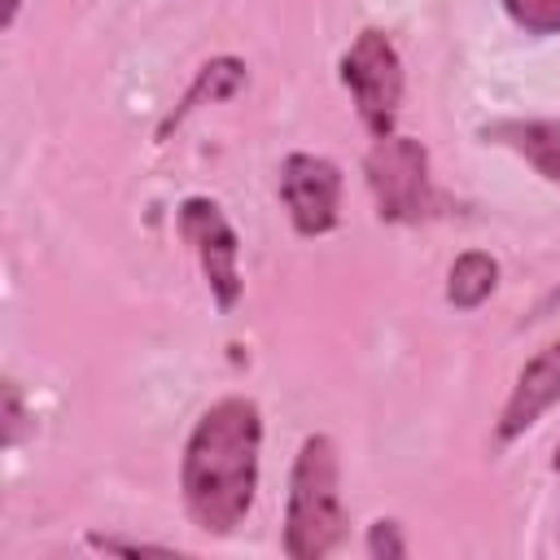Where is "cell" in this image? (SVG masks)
<instances>
[{"instance_id":"obj_1","label":"cell","mask_w":560,"mask_h":560,"mask_svg":"<svg viewBox=\"0 0 560 560\" xmlns=\"http://www.w3.org/2000/svg\"><path fill=\"white\" fill-rule=\"evenodd\" d=\"M258 455L262 411L254 398L228 394L197 416L179 459V494L201 534L228 538L245 525L258 494Z\"/></svg>"},{"instance_id":"obj_2","label":"cell","mask_w":560,"mask_h":560,"mask_svg":"<svg viewBox=\"0 0 560 560\" xmlns=\"http://www.w3.org/2000/svg\"><path fill=\"white\" fill-rule=\"evenodd\" d=\"M341 538H346L341 459L328 433H311L293 455L280 547L289 560H324L328 551L341 547Z\"/></svg>"},{"instance_id":"obj_3","label":"cell","mask_w":560,"mask_h":560,"mask_svg":"<svg viewBox=\"0 0 560 560\" xmlns=\"http://www.w3.org/2000/svg\"><path fill=\"white\" fill-rule=\"evenodd\" d=\"M363 175L381 223H424L442 210V192L429 171V149L416 136L385 131L363 158Z\"/></svg>"},{"instance_id":"obj_4","label":"cell","mask_w":560,"mask_h":560,"mask_svg":"<svg viewBox=\"0 0 560 560\" xmlns=\"http://www.w3.org/2000/svg\"><path fill=\"white\" fill-rule=\"evenodd\" d=\"M337 74L359 109V122L372 136L394 131L398 122V105H402V57L394 48V39L376 26H363L350 48L337 61Z\"/></svg>"},{"instance_id":"obj_5","label":"cell","mask_w":560,"mask_h":560,"mask_svg":"<svg viewBox=\"0 0 560 560\" xmlns=\"http://www.w3.org/2000/svg\"><path fill=\"white\" fill-rule=\"evenodd\" d=\"M175 228H179L184 245L197 254V267L210 284L214 306L228 315L241 302V289H245V280H241V236H236L232 219L210 197H184L179 210H175Z\"/></svg>"},{"instance_id":"obj_6","label":"cell","mask_w":560,"mask_h":560,"mask_svg":"<svg viewBox=\"0 0 560 560\" xmlns=\"http://www.w3.org/2000/svg\"><path fill=\"white\" fill-rule=\"evenodd\" d=\"M280 201L298 236H324L341 219V166L324 153H289L280 162Z\"/></svg>"},{"instance_id":"obj_7","label":"cell","mask_w":560,"mask_h":560,"mask_svg":"<svg viewBox=\"0 0 560 560\" xmlns=\"http://www.w3.org/2000/svg\"><path fill=\"white\" fill-rule=\"evenodd\" d=\"M560 402V337L547 341L534 359H525V368L516 372V385L499 411L494 438L499 442H516L525 429H534L542 420V411H551Z\"/></svg>"},{"instance_id":"obj_8","label":"cell","mask_w":560,"mask_h":560,"mask_svg":"<svg viewBox=\"0 0 560 560\" xmlns=\"http://www.w3.org/2000/svg\"><path fill=\"white\" fill-rule=\"evenodd\" d=\"M481 136L490 144L521 153L547 184L560 188V118H499L486 122Z\"/></svg>"},{"instance_id":"obj_9","label":"cell","mask_w":560,"mask_h":560,"mask_svg":"<svg viewBox=\"0 0 560 560\" xmlns=\"http://www.w3.org/2000/svg\"><path fill=\"white\" fill-rule=\"evenodd\" d=\"M245 83H249V66H245L241 57H228V52H223V57H210V61L197 70V79L188 83V92L179 96V105L162 118L158 140H166V136H171V127H179V122H184L192 109H201L206 101H232Z\"/></svg>"},{"instance_id":"obj_10","label":"cell","mask_w":560,"mask_h":560,"mask_svg":"<svg viewBox=\"0 0 560 560\" xmlns=\"http://www.w3.org/2000/svg\"><path fill=\"white\" fill-rule=\"evenodd\" d=\"M499 289V262L486 249H464L446 271V302L455 311H477Z\"/></svg>"},{"instance_id":"obj_11","label":"cell","mask_w":560,"mask_h":560,"mask_svg":"<svg viewBox=\"0 0 560 560\" xmlns=\"http://www.w3.org/2000/svg\"><path fill=\"white\" fill-rule=\"evenodd\" d=\"M525 35H560V0H499Z\"/></svg>"},{"instance_id":"obj_12","label":"cell","mask_w":560,"mask_h":560,"mask_svg":"<svg viewBox=\"0 0 560 560\" xmlns=\"http://www.w3.org/2000/svg\"><path fill=\"white\" fill-rule=\"evenodd\" d=\"M363 551H368L372 560H402V556H407L402 525H398V521H389V516L372 521V525H368V538H363Z\"/></svg>"},{"instance_id":"obj_13","label":"cell","mask_w":560,"mask_h":560,"mask_svg":"<svg viewBox=\"0 0 560 560\" xmlns=\"http://www.w3.org/2000/svg\"><path fill=\"white\" fill-rule=\"evenodd\" d=\"M88 547L92 551H105V556H140V551H171L162 542H136V538H114V534H88Z\"/></svg>"},{"instance_id":"obj_14","label":"cell","mask_w":560,"mask_h":560,"mask_svg":"<svg viewBox=\"0 0 560 560\" xmlns=\"http://www.w3.org/2000/svg\"><path fill=\"white\" fill-rule=\"evenodd\" d=\"M22 424H26V411H22V389H18V381H4V446H18Z\"/></svg>"},{"instance_id":"obj_15","label":"cell","mask_w":560,"mask_h":560,"mask_svg":"<svg viewBox=\"0 0 560 560\" xmlns=\"http://www.w3.org/2000/svg\"><path fill=\"white\" fill-rule=\"evenodd\" d=\"M18 9H22V0H4V13H0V26H4V31L18 22Z\"/></svg>"},{"instance_id":"obj_16","label":"cell","mask_w":560,"mask_h":560,"mask_svg":"<svg viewBox=\"0 0 560 560\" xmlns=\"http://www.w3.org/2000/svg\"><path fill=\"white\" fill-rule=\"evenodd\" d=\"M551 472H560V442H556V455H551Z\"/></svg>"}]
</instances>
